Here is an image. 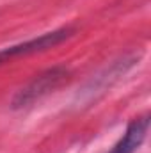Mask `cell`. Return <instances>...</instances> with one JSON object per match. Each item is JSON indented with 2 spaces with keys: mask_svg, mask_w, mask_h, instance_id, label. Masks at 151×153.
Wrapping results in <instances>:
<instances>
[{
  "mask_svg": "<svg viewBox=\"0 0 151 153\" xmlns=\"http://www.w3.org/2000/svg\"><path fill=\"white\" fill-rule=\"evenodd\" d=\"M68 76H70V71L64 66H55V68L43 71L41 75H38L34 80H30L23 89H20L16 93V96L11 102V107L14 111H18V109H25V107L34 105L36 102L43 100L50 93H53L64 80H68Z\"/></svg>",
  "mask_w": 151,
  "mask_h": 153,
  "instance_id": "obj_1",
  "label": "cell"
},
{
  "mask_svg": "<svg viewBox=\"0 0 151 153\" xmlns=\"http://www.w3.org/2000/svg\"><path fill=\"white\" fill-rule=\"evenodd\" d=\"M71 34H73L71 29H59V30H52V32L41 34L39 38L29 39L25 43H18V45L7 46V48L0 50V66L4 62H7L9 59L20 57V55H30V53H38V52L50 50V48L57 46L59 43H62L64 39H68Z\"/></svg>",
  "mask_w": 151,
  "mask_h": 153,
  "instance_id": "obj_2",
  "label": "cell"
},
{
  "mask_svg": "<svg viewBox=\"0 0 151 153\" xmlns=\"http://www.w3.org/2000/svg\"><path fill=\"white\" fill-rule=\"evenodd\" d=\"M148 128H150V117L148 116L133 119L128 125L123 137L119 139V143L110 150V153H135L142 146L146 134H148Z\"/></svg>",
  "mask_w": 151,
  "mask_h": 153,
  "instance_id": "obj_3",
  "label": "cell"
}]
</instances>
